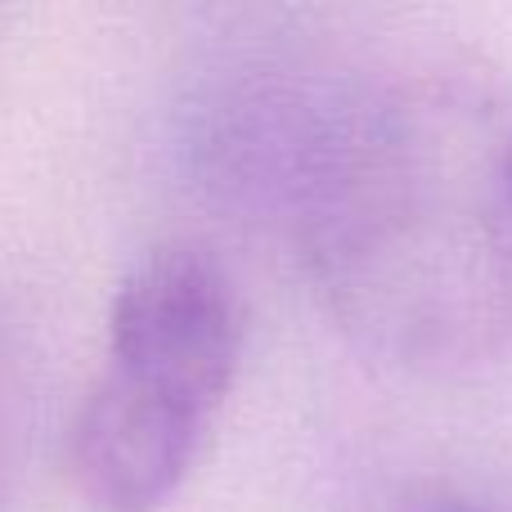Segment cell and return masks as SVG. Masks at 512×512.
I'll return each mask as SVG.
<instances>
[{"label":"cell","mask_w":512,"mask_h":512,"mask_svg":"<svg viewBox=\"0 0 512 512\" xmlns=\"http://www.w3.org/2000/svg\"><path fill=\"white\" fill-rule=\"evenodd\" d=\"M243 306L203 243L140 252L108 301L104 369L81 387L63 468L90 512H158L189 468L239 373Z\"/></svg>","instance_id":"obj_2"},{"label":"cell","mask_w":512,"mask_h":512,"mask_svg":"<svg viewBox=\"0 0 512 512\" xmlns=\"http://www.w3.org/2000/svg\"><path fill=\"white\" fill-rule=\"evenodd\" d=\"M301 256L333 324L409 373L512 342V81L436 54L355 95L301 180Z\"/></svg>","instance_id":"obj_1"},{"label":"cell","mask_w":512,"mask_h":512,"mask_svg":"<svg viewBox=\"0 0 512 512\" xmlns=\"http://www.w3.org/2000/svg\"><path fill=\"white\" fill-rule=\"evenodd\" d=\"M409 512H495L477 499H463V495H423L418 504H409Z\"/></svg>","instance_id":"obj_3"}]
</instances>
